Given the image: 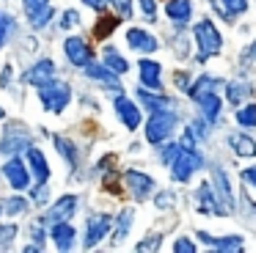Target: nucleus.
Wrapping results in <instances>:
<instances>
[{
  "label": "nucleus",
  "instance_id": "f257e3e1",
  "mask_svg": "<svg viewBox=\"0 0 256 253\" xmlns=\"http://www.w3.org/2000/svg\"><path fill=\"white\" fill-rule=\"evenodd\" d=\"M193 36H196V44H198V64H206L212 55H220L223 36H220V30L215 28L212 20H201L198 25L193 28Z\"/></svg>",
  "mask_w": 256,
  "mask_h": 253
},
{
  "label": "nucleus",
  "instance_id": "f03ea898",
  "mask_svg": "<svg viewBox=\"0 0 256 253\" xmlns=\"http://www.w3.org/2000/svg\"><path fill=\"white\" fill-rule=\"evenodd\" d=\"M39 102L44 104V110L50 113H64L66 104L72 102V86L58 80H47L39 86Z\"/></svg>",
  "mask_w": 256,
  "mask_h": 253
},
{
  "label": "nucleus",
  "instance_id": "7ed1b4c3",
  "mask_svg": "<svg viewBox=\"0 0 256 253\" xmlns=\"http://www.w3.org/2000/svg\"><path fill=\"white\" fill-rule=\"evenodd\" d=\"M176 124H179L176 110H157V113H152L149 124H146V140L149 143L168 140L174 135V130H176Z\"/></svg>",
  "mask_w": 256,
  "mask_h": 253
},
{
  "label": "nucleus",
  "instance_id": "20e7f679",
  "mask_svg": "<svg viewBox=\"0 0 256 253\" xmlns=\"http://www.w3.org/2000/svg\"><path fill=\"white\" fill-rule=\"evenodd\" d=\"M204 165V157L198 154V148H179V154L174 157V162H171V179L174 182H188L190 176L196 174V170Z\"/></svg>",
  "mask_w": 256,
  "mask_h": 253
},
{
  "label": "nucleus",
  "instance_id": "39448f33",
  "mask_svg": "<svg viewBox=\"0 0 256 253\" xmlns=\"http://www.w3.org/2000/svg\"><path fill=\"white\" fill-rule=\"evenodd\" d=\"M74 209H78V196H64L42 214L39 223L42 226H56V223H64V220H72Z\"/></svg>",
  "mask_w": 256,
  "mask_h": 253
},
{
  "label": "nucleus",
  "instance_id": "423d86ee",
  "mask_svg": "<svg viewBox=\"0 0 256 253\" xmlns=\"http://www.w3.org/2000/svg\"><path fill=\"white\" fill-rule=\"evenodd\" d=\"M110 228H113V218H110V214H94V218L86 220V242H83L86 250L100 245V242L110 234Z\"/></svg>",
  "mask_w": 256,
  "mask_h": 253
},
{
  "label": "nucleus",
  "instance_id": "0eeeda50",
  "mask_svg": "<svg viewBox=\"0 0 256 253\" xmlns=\"http://www.w3.org/2000/svg\"><path fill=\"white\" fill-rule=\"evenodd\" d=\"M212 192H215V201H218V206H220V212L232 214L234 212V192H232V184H228V176L223 174L220 168L212 176Z\"/></svg>",
  "mask_w": 256,
  "mask_h": 253
},
{
  "label": "nucleus",
  "instance_id": "6e6552de",
  "mask_svg": "<svg viewBox=\"0 0 256 253\" xmlns=\"http://www.w3.org/2000/svg\"><path fill=\"white\" fill-rule=\"evenodd\" d=\"M3 176L8 179V184H12L14 190H28L30 187V174H28V168H25V162L20 157H12L3 165Z\"/></svg>",
  "mask_w": 256,
  "mask_h": 253
},
{
  "label": "nucleus",
  "instance_id": "1a4fd4ad",
  "mask_svg": "<svg viewBox=\"0 0 256 253\" xmlns=\"http://www.w3.org/2000/svg\"><path fill=\"white\" fill-rule=\"evenodd\" d=\"M124 182H127L130 192H132L138 201H146V198L152 196V190H154V179L146 176L144 170H127V174H124Z\"/></svg>",
  "mask_w": 256,
  "mask_h": 253
},
{
  "label": "nucleus",
  "instance_id": "9d476101",
  "mask_svg": "<svg viewBox=\"0 0 256 253\" xmlns=\"http://www.w3.org/2000/svg\"><path fill=\"white\" fill-rule=\"evenodd\" d=\"M25 14H28L30 28H44L52 20V6L50 0H25Z\"/></svg>",
  "mask_w": 256,
  "mask_h": 253
},
{
  "label": "nucleus",
  "instance_id": "9b49d317",
  "mask_svg": "<svg viewBox=\"0 0 256 253\" xmlns=\"http://www.w3.org/2000/svg\"><path fill=\"white\" fill-rule=\"evenodd\" d=\"M196 102H198V110H201V116H204V118L210 121V124H218V121H220L223 102H220V96H218V91L198 94V96H196Z\"/></svg>",
  "mask_w": 256,
  "mask_h": 253
},
{
  "label": "nucleus",
  "instance_id": "f8f14e48",
  "mask_svg": "<svg viewBox=\"0 0 256 253\" xmlns=\"http://www.w3.org/2000/svg\"><path fill=\"white\" fill-rule=\"evenodd\" d=\"M28 146H30V135L28 132H20V130H8L6 132V138L0 140V154H8V157H14V154H22V152H28Z\"/></svg>",
  "mask_w": 256,
  "mask_h": 253
},
{
  "label": "nucleus",
  "instance_id": "ddd939ff",
  "mask_svg": "<svg viewBox=\"0 0 256 253\" xmlns=\"http://www.w3.org/2000/svg\"><path fill=\"white\" fill-rule=\"evenodd\" d=\"M198 240L204 245L215 248V250H223V253H240L245 248V240L242 236H212L206 231H198Z\"/></svg>",
  "mask_w": 256,
  "mask_h": 253
},
{
  "label": "nucleus",
  "instance_id": "4468645a",
  "mask_svg": "<svg viewBox=\"0 0 256 253\" xmlns=\"http://www.w3.org/2000/svg\"><path fill=\"white\" fill-rule=\"evenodd\" d=\"M116 113H118V118H122V124L127 126L130 132H135L140 126V108L132 102V99H127V96H118L116 99Z\"/></svg>",
  "mask_w": 256,
  "mask_h": 253
},
{
  "label": "nucleus",
  "instance_id": "2eb2a0df",
  "mask_svg": "<svg viewBox=\"0 0 256 253\" xmlns=\"http://www.w3.org/2000/svg\"><path fill=\"white\" fill-rule=\"evenodd\" d=\"M64 52H66L69 64L72 66H86L91 60V44H86L83 38H66L64 42Z\"/></svg>",
  "mask_w": 256,
  "mask_h": 253
},
{
  "label": "nucleus",
  "instance_id": "dca6fc26",
  "mask_svg": "<svg viewBox=\"0 0 256 253\" xmlns=\"http://www.w3.org/2000/svg\"><path fill=\"white\" fill-rule=\"evenodd\" d=\"M83 69H86V74H88L91 80H100L102 86L113 88V91H122V80H118V74L113 69H108V66H102V64H94V60H88Z\"/></svg>",
  "mask_w": 256,
  "mask_h": 253
},
{
  "label": "nucleus",
  "instance_id": "f3484780",
  "mask_svg": "<svg viewBox=\"0 0 256 253\" xmlns=\"http://www.w3.org/2000/svg\"><path fill=\"white\" fill-rule=\"evenodd\" d=\"M140 69V82H144L146 88H154V91H162V66L157 64V60H149L144 58L138 64Z\"/></svg>",
  "mask_w": 256,
  "mask_h": 253
},
{
  "label": "nucleus",
  "instance_id": "a211bd4d",
  "mask_svg": "<svg viewBox=\"0 0 256 253\" xmlns=\"http://www.w3.org/2000/svg\"><path fill=\"white\" fill-rule=\"evenodd\" d=\"M52 77H56V64H52L50 58H44V60H39L36 66H30V69L22 74V80L30 82V86H42V82L52 80Z\"/></svg>",
  "mask_w": 256,
  "mask_h": 253
},
{
  "label": "nucleus",
  "instance_id": "6ab92c4d",
  "mask_svg": "<svg viewBox=\"0 0 256 253\" xmlns=\"http://www.w3.org/2000/svg\"><path fill=\"white\" fill-rule=\"evenodd\" d=\"M127 42L132 50H138V52H154L160 44H157V38L152 36V33L140 30V28H130L127 30Z\"/></svg>",
  "mask_w": 256,
  "mask_h": 253
},
{
  "label": "nucleus",
  "instance_id": "aec40b11",
  "mask_svg": "<svg viewBox=\"0 0 256 253\" xmlns=\"http://www.w3.org/2000/svg\"><path fill=\"white\" fill-rule=\"evenodd\" d=\"M196 206H198V212H204V214H223L220 206H218V201H215L212 184H206V182L198 187V192H196Z\"/></svg>",
  "mask_w": 256,
  "mask_h": 253
},
{
  "label": "nucleus",
  "instance_id": "412c9836",
  "mask_svg": "<svg viewBox=\"0 0 256 253\" xmlns=\"http://www.w3.org/2000/svg\"><path fill=\"white\" fill-rule=\"evenodd\" d=\"M25 154H28V162H30V168H34V176L39 179V184H47V182H50V165H47L44 154L34 146H28Z\"/></svg>",
  "mask_w": 256,
  "mask_h": 253
},
{
  "label": "nucleus",
  "instance_id": "4be33fe9",
  "mask_svg": "<svg viewBox=\"0 0 256 253\" xmlns=\"http://www.w3.org/2000/svg\"><path fill=\"white\" fill-rule=\"evenodd\" d=\"M166 14L171 22L184 25V22H190V16H193V6H190V0H168Z\"/></svg>",
  "mask_w": 256,
  "mask_h": 253
},
{
  "label": "nucleus",
  "instance_id": "5701e85b",
  "mask_svg": "<svg viewBox=\"0 0 256 253\" xmlns=\"http://www.w3.org/2000/svg\"><path fill=\"white\" fill-rule=\"evenodd\" d=\"M138 99H140V104H144L146 110H152V113H157V110H171V99L168 96H162L160 91H154V94H149L146 88H140L138 91Z\"/></svg>",
  "mask_w": 256,
  "mask_h": 253
},
{
  "label": "nucleus",
  "instance_id": "b1692460",
  "mask_svg": "<svg viewBox=\"0 0 256 253\" xmlns=\"http://www.w3.org/2000/svg\"><path fill=\"white\" fill-rule=\"evenodd\" d=\"M52 242H56L58 250H72V245H74V228L66 223V220L52 226Z\"/></svg>",
  "mask_w": 256,
  "mask_h": 253
},
{
  "label": "nucleus",
  "instance_id": "393cba45",
  "mask_svg": "<svg viewBox=\"0 0 256 253\" xmlns=\"http://www.w3.org/2000/svg\"><path fill=\"white\" fill-rule=\"evenodd\" d=\"M228 143H232L234 154H240V157H256V143L250 140L248 135H240V132H234V135L228 138Z\"/></svg>",
  "mask_w": 256,
  "mask_h": 253
},
{
  "label": "nucleus",
  "instance_id": "a878e982",
  "mask_svg": "<svg viewBox=\"0 0 256 253\" xmlns=\"http://www.w3.org/2000/svg\"><path fill=\"white\" fill-rule=\"evenodd\" d=\"M56 148L61 152V157L69 162V168H78V162H80V157H78V148H74V143L69 140V138H64V135H56Z\"/></svg>",
  "mask_w": 256,
  "mask_h": 253
},
{
  "label": "nucleus",
  "instance_id": "bb28decb",
  "mask_svg": "<svg viewBox=\"0 0 256 253\" xmlns=\"http://www.w3.org/2000/svg\"><path fill=\"white\" fill-rule=\"evenodd\" d=\"M102 55H105V66H108V69H113L116 74H127V72H130V64L124 60V55L118 52L116 47H105V52H102Z\"/></svg>",
  "mask_w": 256,
  "mask_h": 253
},
{
  "label": "nucleus",
  "instance_id": "cd10ccee",
  "mask_svg": "<svg viewBox=\"0 0 256 253\" xmlns=\"http://www.w3.org/2000/svg\"><path fill=\"white\" fill-rule=\"evenodd\" d=\"M215 88H220V80H218V77H212V74H204V77H198V80H196L193 86H188V94L196 99L198 94L215 91Z\"/></svg>",
  "mask_w": 256,
  "mask_h": 253
},
{
  "label": "nucleus",
  "instance_id": "c85d7f7f",
  "mask_svg": "<svg viewBox=\"0 0 256 253\" xmlns=\"http://www.w3.org/2000/svg\"><path fill=\"white\" fill-rule=\"evenodd\" d=\"M226 96H228V102H232V104H242V99H245V96H250V86H248V82L234 80V82H228Z\"/></svg>",
  "mask_w": 256,
  "mask_h": 253
},
{
  "label": "nucleus",
  "instance_id": "c756f323",
  "mask_svg": "<svg viewBox=\"0 0 256 253\" xmlns=\"http://www.w3.org/2000/svg\"><path fill=\"white\" fill-rule=\"evenodd\" d=\"M116 28H118L116 16H100V22H96V28H94V38H100V42H102V38H108Z\"/></svg>",
  "mask_w": 256,
  "mask_h": 253
},
{
  "label": "nucleus",
  "instance_id": "7c9ffc66",
  "mask_svg": "<svg viewBox=\"0 0 256 253\" xmlns=\"http://www.w3.org/2000/svg\"><path fill=\"white\" fill-rule=\"evenodd\" d=\"M132 220H135L132 209H124V212L118 214V220H113V223H116V240H118V242L127 236V231H130V226H132Z\"/></svg>",
  "mask_w": 256,
  "mask_h": 253
},
{
  "label": "nucleus",
  "instance_id": "2f4dec72",
  "mask_svg": "<svg viewBox=\"0 0 256 253\" xmlns=\"http://www.w3.org/2000/svg\"><path fill=\"white\" fill-rule=\"evenodd\" d=\"M237 121L242 126H256V104H245L242 110H237Z\"/></svg>",
  "mask_w": 256,
  "mask_h": 253
},
{
  "label": "nucleus",
  "instance_id": "473e14b6",
  "mask_svg": "<svg viewBox=\"0 0 256 253\" xmlns=\"http://www.w3.org/2000/svg\"><path fill=\"white\" fill-rule=\"evenodd\" d=\"M3 212L14 214V218H17V214H25L28 212V201H25V198H12V201L3 206Z\"/></svg>",
  "mask_w": 256,
  "mask_h": 253
},
{
  "label": "nucleus",
  "instance_id": "72a5a7b5",
  "mask_svg": "<svg viewBox=\"0 0 256 253\" xmlns=\"http://www.w3.org/2000/svg\"><path fill=\"white\" fill-rule=\"evenodd\" d=\"M14 236H17V226H14V223L0 226V248H8L14 242Z\"/></svg>",
  "mask_w": 256,
  "mask_h": 253
},
{
  "label": "nucleus",
  "instance_id": "f704fd0d",
  "mask_svg": "<svg viewBox=\"0 0 256 253\" xmlns=\"http://www.w3.org/2000/svg\"><path fill=\"white\" fill-rule=\"evenodd\" d=\"M223 8L228 16H237L242 11H248V0H223Z\"/></svg>",
  "mask_w": 256,
  "mask_h": 253
},
{
  "label": "nucleus",
  "instance_id": "c9c22d12",
  "mask_svg": "<svg viewBox=\"0 0 256 253\" xmlns=\"http://www.w3.org/2000/svg\"><path fill=\"white\" fill-rule=\"evenodd\" d=\"M105 3H110L113 8L118 11L122 20H130V16H132V0H105Z\"/></svg>",
  "mask_w": 256,
  "mask_h": 253
},
{
  "label": "nucleus",
  "instance_id": "e433bc0d",
  "mask_svg": "<svg viewBox=\"0 0 256 253\" xmlns=\"http://www.w3.org/2000/svg\"><path fill=\"white\" fill-rule=\"evenodd\" d=\"M12 28H14V20L0 11V47H6V38H8V33H12Z\"/></svg>",
  "mask_w": 256,
  "mask_h": 253
},
{
  "label": "nucleus",
  "instance_id": "4c0bfd02",
  "mask_svg": "<svg viewBox=\"0 0 256 253\" xmlns=\"http://www.w3.org/2000/svg\"><path fill=\"white\" fill-rule=\"evenodd\" d=\"M78 25H80V14H78V11H72V8L64 11V16H61V28H64V30H72V28H78Z\"/></svg>",
  "mask_w": 256,
  "mask_h": 253
},
{
  "label": "nucleus",
  "instance_id": "58836bf2",
  "mask_svg": "<svg viewBox=\"0 0 256 253\" xmlns=\"http://www.w3.org/2000/svg\"><path fill=\"white\" fill-rule=\"evenodd\" d=\"M174 253H196V242L188 240V236H179L174 242Z\"/></svg>",
  "mask_w": 256,
  "mask_h": 253
},
{
  "label": "nucleus",
  "instance_id": "ea45409f",
  "mask_svg": "<svg viewBox=\"0 0 256 253\" xmlns=\"http://www.w3.org/2000/svg\"><path fill=\"white\" fill-rule=\"evenodd\" d=\"M160 240H162L160 234H154V236H146L144 242H138V245H135V250H157V248H160Z\"/></svg>",
  "mask_w": 256,
  "mask_h": 253
},
{
  "label": "nucleus",
  "instance_id": "a19ab883",
  "mask_svg": "<svg viewBox=\"0 0 256 253\" xmlns=\"http://www.w3.org/2000/svg\"><path fill=\"white\" fill-rule=\"evenodd\" d=\"M140 8H144L146 20H157V0H140Z\"/></svg>",
  "mask_w": 256,
  "mask_h": 253
},
{
  "label": "nucleus",
  "instance_id": "79ce46f5",
  "mask_svg": "<svg viewBox=\"0 0 256 253\" xmlns=\"http://www.w3.org/2000/svg\"><path fill=\"white\" fill-rule=\"evenodd\" d=\"M30 236H34V242H36V245H39V248H44L47 231H44V226H42V223H36L34 228H30Z\"/></svg>",
  "mask_w": 256,
  "mask_h": 253
},
{
  "label": "nucleus",
  "instance_id": "37998d69",
  "mask_svg": "<svg viewBox=\"0 0 256 253\" xmlns=\"http://www.w3.org/2000/svg\"><path fill=\"white\" fill-rule=\"evenodd\" d=\"M179 148H182V146H179V143H171V146H166V152H162V162H174V157H176V154H179Z\"/></svg>",
  "mask_w": 256,
  "mask_h": 253
},
{
  "label": "nucleus",
  "instance_id": "c03bdc74",
  "mask_svg": "<svg viewBox=\"0 0 256 253\" xmlns=\"http://www.w3.org/2000/svg\"><path fill=\"white\" fill-rule=\"evenodd\" d=\"M47 196H50V192H47V184H42V187H36V190H34V201L36 204H44Z\"/></svg>",
  "mask_w": 256,
  "mask_h": 253
},
{
  "label": "nucleus",
  "instance_id": "a18cd8bd",
  "mask_svg": "<svg viewBox=\"0 0 256 253\" xmlns=\"http://www.w3.org/2000/svg\"><path fill=\"white\" fill-rule=\"evenodd\" d=\"M242 182H248V184L256 187V168H245L242 170Z\"/></svg>",
  "mask_w": 256,
  "mask_h": 253
},
{
  "label": "nucleus",
  "instance_id": "49530a36",
  "mask_svg": "<svg viewBox=\"0 0 256 253\" xmlns=\"http://www.w3.org/2000/svg\"><path fill=\"white\" fill-rule=\"evenodd\" d=\"M171 192H162V196H160V201H157V206H162V209H166V206H171Z\"/></svg>",
  "mask_w": 256,
  "mask_h": 253
},
{
  "label": "nucleus",
  "instance_id": "de8ad7c7",
  "mask_svg": "<svg viewBox=\"0 0 256 253\" xmlns=\"http://www.w3.org/2000/svg\"><path fill=\"white\" fill-rule=\"evenodd\" d=\"M83 3H86V6H91L94 11H102V8H105V0H83Z\"/></svg>",
  "mask_w": 256,
  "mask_h": 253
},
{
  "label": "nucleus",
  "instance_id": "09e8293b",
  "mask_svg": "<svg viewBox=\"0 0 256 253\" xmlns=\"http://www.w3.org/2000/svg\"><path fill=\"white\" fill-rule=\"evenodd\" d=\"M8 80H12V66H6V69H3V77H0V86L6 88V86H8Z\"/></svg>",
  "mask_w": 256,
  "mask_h": 253
},
{
  "label": "nucleus",
  "instance_id": "8fccbe9b",
  "mask_svg": "<svg viewBox=\"0 0 256 253\" xmlns=\"http://www.w3.org/2000/svg\"><path fill=\"white\" fill-rule=\"evenodd\" d=\"M174 80H176V82H179V86H182V88H188V86H190V80H188V74H182V72H179V74H176V77H174Z\"/></svg>",
  "mask_w": 256,
  "mask_h": 253
},
{
  "label": "nucleus",
  "instance_id": "3c124183",
  "mask_svg": "<svg viewBox=\"0 0 256 253\" xmlns=\"http://www.w3.org/2000/svg\"><path fill=\"white\" fill-rule=\"evenodd\" d=\"M248 58H256V42H254V47L248 50Z\"/></svg>",
  "mask_w": 256,
  "mask_h": 253
},
{
  "label": "nucleus",
  "instance_id": "603ef678",
  "mask_svg": "<svg viewBox=\"0 0 256 253\" xmlns=\"http://www.w3.org/2000/svg\"><path fill=\"white\" fill-rule=\"evenodd\" d=\"M0 118H6V110H3V108H0Z\"/></svg>",
  "mask_w": 256,
  "mask_h": 253
},
{
  "label": "nucleus",
  "instance_id": "864d4df0",
  "mask_svg": "<svg viewBox=\"0 0 256 253\" xmlns=\"http://www.w3.org/2000/svg\"><path fill=\"white\" fill-rule=\"evenodd\" d=\"M0 212H3V204H0Z\"/></svg>",
  "mask_w": 256,
  "mask_h": 253
}]
</instances>
